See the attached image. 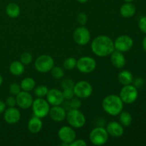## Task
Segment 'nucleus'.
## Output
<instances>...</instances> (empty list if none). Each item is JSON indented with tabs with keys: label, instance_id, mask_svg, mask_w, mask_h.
Here are the masks:
<instances>
[{
	"label": "nucleus",
	"instance_id": "b1692460",
	"mask_svg": "<svg viewBox=\"0 0 146 146\" xmlns=\"http://www.w3.org/2000/svg\"><path fill=\"white\" fill-rule=\"evenodd\" d=\"M20 86H21V88L22 91L30 92V91H33L34 89V88H35L36 82L32 78H31V77H27V78H24L21 81Z\"/></svg>",
	"mask_w": 146,
	"mask_h": 146
},
{
	"label": "nucleus",
	"instance_id": "a878e982",
	"mask_svg": "<svg viewBox=\"0 0 146 146\" xmlns=\"http://www.w3.org/2000/svg\"><path fill=\"white\" fill-rule=\"evenodd\" d=\"M48 87L44 85H40L34 89V94L37 98H44L46 96L48 91Z\"/></svg>",
	"mask_w": 146,
	"mask_h": 146
},
{
	"label": "nucleus",
	"instance_id": "c9c22d12",
	"mask_svg": "<svg viewBox=\"0 0 146 146\" xmlns=\"http://www.w3.org/2000/svg\"><path fill=\"white\" fill-rule=\"evenodd\" d=\"M5 104L8 107H15L17 105V101H16V97L14 96H10L7 97L6 99Z\"/></svg>",
	"mask_w": 146,
	"mask_h": 146
},
{
	"label": "nucleus",
	"instance_id": "0eeeda50",
	"mask_svg": "<svg viewBox=\"0 0 146 146\" xmlns=\"http://www.w3.org/2000/svg\"><path fill=\"white\" fill-rule=\"evenodd\" d=\"M119 96L123 104H131L135 102L138 96V88H135L133 85L123 86L120 91Z\"/></svg>",
	"mask_w": 146,
	"mask_h": 146
},
{
	"label": "nucleus",
	"instance_id": "a19ab883",
	"mask_svg": "<svg viewBox=\"0 0 146 146\" xmlns=\"http://www.w3.org/2000/svg\"><path fill=\"white\" fill-rule=\"evenodd\" d=\"M76 1L81 4H84V3H86L88 0H76Z\"/></svg>",
	"mask_w": 146,
	"mask_h": 146
},
{
	"label": "nucleus",
	"instance_id": "f704fd0d",
	"mask_svg": "<svg viewBox=\"0 0 146 146\" xmlns=\"http://www.w3.org/2000/svg\"><path fill=\"white\" fill-rule=\"evenodd\" d=\"M138 27L140 30L144 34H146V16L142 17L138 21Z\"/></svg>",
	"mask_w": 146,
	"mask_h": 146
},
{
	"label": "nucleus",
	"instance_id": "39448f33",
	"mask_svg": "<svg viewBox=\"0 0 146 146\" xmlns=\"http://www.w3.org/2000/svg\"><path fill=\"white\" fill-rule=\"evenodd\" d=\"M32 111L35 116L44 118L48 115L50 111V104L44 98H37L34 100L32 106Z\"/></svg>",
	"mask_w": 146,
	"mask_h": 146
},
{
	"label": "nucleus",
	"instance_id": "f3484780",
	"mask_svg": "<svg viewBox=\"0 0 146 146\" xmlns=\"http://www.w3.org/2000/svg\"><path fill=\"white\" fill-rule=\"evenodd\" d=\"M106 129L108 135L115 138H119L124 133L123 126L117 121H111L108 123Z\"/></svg>",
	"mask_w": 146,
	"mask_h": 146
},
{
	"label": "nucleus",
	"instance_id": "f8f14e48",
	"mask_svg": "<svg viewBox=\"0 0 146 146\" xmlns=\"http://www.w3.org/2000/svg\"><path fill=\"white\" fill-rule=\"evenodd\" d=\"M58 136L61 142L66 143L70 146V144L76 138V133L74 128H72L71 126L65 125V126L60 128V129L58 130Z\"/></svg>",
	"mask_w": 146,
	"mask_h": 146
},
{
	"label": "nucleus",
	"instance_id": "9d476101",
	"mask_svg": "<svg viewBox=\"0 0 146 146\" xmlns=\"http://www.w3.org/2000/svg\"><path fill=\"white\" fill-rule=\"evenodd\" d=\"M73 38L78 45L85 46L91 41V33L86 27L81 26L76 29L74 31Z\"/></svg>",
	"mask_w": 146,
	"mask_h": 146
},
{
	"label": "nucleus",
	"instance_id": "cd10ccee",
	"mask_svg": "<svg viewBox=\"0 0 146 146\" xmlns=\"http://www.w3.org/2000/svg\"><path fill=\"white\" fill-rule=\"evenodd\" d=\"M50 71H51L52 76L56 79H61L64 76V70L60 66H54Z\"/></svg>",
	"mask_w": 146,
	"mask_h": 146
},
{
	"label": "nucleus",
	"instance_id": "ddd939ff",
	"mask_svg": "<svg viewBox=\"0 0 146 146\" xmlns=\"http://www.w3.org/2000/svg\"><path fill=\"white\" fill-rule=\"evenodd\" d=\"M17 105L22 109H27L31 108L32 106L33 96L29 92L21 90L17 96H16Z\"/></svg>",
	"mask_w": 146,
	"mask_h": 146
},
{
	"label": "nucleus",
	"instance_id": "4be33fe9",
	"mask_svg": "<svg viewBox=\"0 0 146 146\" xmlns=\"http://www.w3.org/2000/svg\"><path fill=\"white\" fill-rule=\"evenodd\" d=\"M25 70L24 65L20 61H14L9 66V71L12 75L19 76L23 74Z\"/></svg>",
	"mask_w": 146,
	"mask_h": 146
},
{
	"label": "nucleus",
	"instance_id": "e433bc0d",
	"mask_svg": "<svg viewBox=\"0 0 146 146\" xmlns=\"http://www.w3.org/2000/svg\"><path fill=\"white\" fill-rule=\"evenodd\" d=\"M133 86L135 88H140L143 86L144 84H145V81H144V79L142 77H137L136 78L133 79Z\"/></svg>",
	"mask_w": 146,
	"mask_h": 146
},
{
	"label": "nucleus",
	"instance_id": "aec40b11",
	"mask_svg": "<svg viewBox=\"0 0 146 146\" xmlns=\"http://www.w3.org/2000/svg\"><path fill=\"white\" fill-rule=\"evenodd\" d=\"M136 11V8L132 2H125L120 8L121 15L124 18H131L133 17Z\"/></svg>",
	"mask_w": 146,
	"mask_h": 146
},
{
	"label": "nucleus",
	"instance_id": "7c9ffc66",
	"mask_svg": "<svg viewBox=\"0 0 146 146\" xmlns=\"http://www.w3.org/2000/svg\"><path fill=\"white\" fill-rule=\"evenodd\" d=\"M74 82L70 78H64L61 82V87L63 89H68V88H74Z\"/></svg>",
	"mask_w": 146,
	"mask_h": 146
},
{
	"label": "nucleus",
	"instance_id": "9b49d317",
	"mask_svg": "<svg viewBox=\"0 0 146 146\" xmlns=\"http://www.w3.org/2000/svg\"><path fill=\"white\" fill-rule=\"evenodd\" d=\"M113 42L115 50L122 53L130 51L133 46V40L128 35L119 36Z\"/></svg>",
	"mask_w": 146,
	"mask_h": 146
},
{
	"label": "nucleus",
	"instance_id": "412c9836",
	"mask_svg": "<svg viewBox=\"0 0 146 146\" xmlns=\"http://www.w3.org/2000/svg\"><path fill=\"white\" fill-rule=\"evenodd\" d=\"M118 80L120 84H122L123 86L129 85L133 83V76L132 73L128 70H123L118 74Z\"/></svg>",
	"mask_w": 146,
	"mask_h": 146
},
{
	"label": "nucleus",
	"instance_id": "c756f323",
	"mask_svg": "<svg viewBox=\"0 0 146 146\" xmlns=\"http://www.w3.org/2000/svg\"><path fill=\"white\" fill-rule=\"evenodd\" d=\"M9 91L11 95L16 96L21 91V86L18 83H12L9 87Z\"/></svg>",
	"mask_w": 146,
	"mask_h": 146
},
{
	"label": "nucleus",
	"instance_id": "f03ea898",
	"mask_svg": "<svg viewBox=\"0 0 146 146\" xmlns=\"http://www.w3.org/2000/svg\"><path fill=\"white\" fill-rule=\"evenodd\" d=\"M102 107L107 114L112 116H116L119 115L123 109V102L119 96L110 94L104 98Z\"/></svg>",
	"mask_w": 146,
	"mask_h": 146
},
{
	"label": "nucleus",
	"instance_id": "7ed1b4c3",
	"mask_svg": "<svg viewBox=\"0 0 146 146\" xmlns=\"http://www.w3.org/2000/svg\"><path fill=\"white\" fill-rule=\"evenodd\" d=\"M67 122L74 128H81L86 124V116L79 109H70L67 111Z\"/></svg>",
	"mask_w": 146,
	"mask_h": 146
},
{
	"label": "nucleus",
	"instance_id": "20e7f679",
	"mask_svg": "<svg viewBox=\"0 0 146 146\" xmlns=\"http://www.w3.org/2000/svg\"><path fill=\"white\" fill-rule=\"evenodd\" d=\"M54 66L55 64L54 58L48 54H42L39 56L34 62L36 70L41 74L49 72Z\"/></svg>",
	"mask_w": 146,
	"mask_h": 146
},
{
	"label": "nucleus",
	"instance_id": "393cba45",
	"mask_svg": "<svg viewBox=\"0 0 146 146\" xmlns=\"http://www.w3.org/2000/svg\"><path fill=\"white\" fill-rule=\"evenodd\" d=\"M120 123L123 126L128 127L131 125L133 121V117L131 114L128 111H121L119 114Z\"/></svg>",
	"mask_w": 146,
	"mask_h": 146
},
{
	"label": "nucleus",
	"instance_id": "5701e85b",
	"mask_svg": "<svg viewBox=\"0 0 146 146\" xmlns=\"http://www.w3.org/2000/svg\"><path fill=\"white\" fill-rule=\"evenodd\" d=\"M6 13L10 18H17L21 13L20 7L14 2L9 3L6 7Z\"/></svg>",
	"mask_w": 146,
	"mask_h": 146
},
{
	"label": "nucleus",
	"instance_id": "6ab92c4d",
	"mask_svg": "<svg viewBox=\"0 0 146 146\" xmlns=\"http://www.w3.org/2000/svg\"><path fill=\"white\" fill-rule=\"evenodd\" d=\"M27 127H28L29 131L31 133H38L41 131L43 128V123L41 118L34 115L29 121Z\"/></svg>",
	"mask_w": 146,
	"mask_h": 146
},
{
	"label": "nucleus",
	"instance_id": "72a5a7b5",
	"mask_svg": "<svg viewBox=\"0 0 146 146\" xmlns=\"http://www.w3.org/2000/svg\"><path fill=\"white\" fill-rule=\"evenodd\" d=\"M70 106H71V108H74V109H79L81 106V101H80L79 98H73L69 101Z\"/></svg>",
	"mask_w": 146,
	"mask_h": 146
},
{
	"label": "nucleus",
	"instance_id": "2f4dec72",
	"mask_svg": "<svg viewBox=\"0 0 146 146\" xmlns=\"http://www.w3.org/2000/svg\"><path fill=\"white\" fill-rule=\"evenodd\" d=\"M63 96H64V100L66 101H70L74 97V92L73 88H68V89H63L62 91Z\"/></svg>",
	"mask_w": 146,
	"mask_h": 146
},
{
	"label": "nucleus",
	"instance_id": "6e6552de",
	"mask_svg": "<svg viewBox=\"0 0 146 146\" xmlns=\"http://www.w3.org/2000/svg\"><path fill=\"white\" fill-rule=\"evenodd\" d=\"M74 95L78 98H87L91 96L93 93V87L89 82L86 81H80L74 84Z\"/></svg>",
	"mask_w": 146,
	"mask_h": 146
},
{
	"label": "nucleus",
	"instance_id": "ea45409f",
	"mask_svg": "<svg viewBox=\"0 0 146 146\" xmlns=\"http://www.w3.org/2000/svg\"><path fill=\"white\" fill-rule=\"evenodd\" d=\"M142 46H143V50L146 52V36L143 38V40Z\"/></svg>",
	"mask_w": 146,
	"mask_h": 146
},
{
	"label": "nucleus",
	"instance_id": "37998d69",
	"mask_svg": "<svg viewBox=\"0 0 146 146\" xmlns=\"http://www.w3.org/2000/svg\"><path fill=\"white\" fill-rule=\"evenodd\" d=\"M124 1H125V2H133L134 0H124Z\"/></svg>",
	"mask_w": 146,
	"mask_h": 146
},
{
	"label": "nucleus",
	"instance_id": "dca6fc26",
	"mask_svg": "<svg viewBox=\"0 0 146 146\" xmlns=\"http://www.w3.org/2000/svg\"><path fill=\"white\" fill-rule=\"evenodd\" d=\"M66 111L64 107L61 106H54L50 108L48 115L53 121L56 122H61L66 119Z\"/></svg>",
	"mask_w": 146,
	"mask_h": 146
},
{
	"label": "nucleus",
	"instance_id": "1a4fd4ad",
	"mask_svg": "<svg viewBox=\"0 0 146 146\" xmlns=\"http://www.w3.org/2000/svg\"><path fill=\"white\" fill-rule=\"evenodd\" d=\"M96 61L91 56H83L77 60L76 68L82 74H90L96 68Z\"/></svg>",
	"mask_w": 146,
	"mask_h": 146
},
{
	"label": "nucleus",
	"instance_id": "c85d7f7f",
	"mask_svg": "<svg viewBox=\"0 0 146 146\" xmlns=\"http://www.w3.org/2000/svg\"><path fill=\"white\" fill-rule=\"evenodd\" d=\"M19 61L25 65H29L33 61V56L30 52H24L20 56Z\"/></svg>",
	"mask_w": 146,
	"mask_h": 146
},
{
	"label": "nucleus",
	"instance_id": "2eb2a0df",
	"mask_svg": "<svg viewBox=\"0 0 146 146\" xmlns=\"http://www.w3.org/2000/svg\"><path fill=\"white\" fill-rule=\"evenodd\" d=\"M21 118V112L16 107H9L4 112V119L7 123L15 124Z\"/></svg>",
	"mask_w": 146,
	"mask_h": 146
},
{
	"label": "nucleus",
	"instance_id": "423d86ee",
	"mask_svg": "<svg viewBox=\"0 0 146 146\" xmlns=\"http://www.w3.org/2000/svg\"><path fill=\"white\" fill-rule=\"evenodd\" d=\"M108 132L104 127H96L91 131L89 139L91 143L94 145H103L106 143L108 139Z\"/></svg>",
	"mask_w": 146,
	"mask_h": 146
},
{
	"label": "nucleus",
	"instance_id": "58836bf2",
	"mask_svg": "<svg viewBox=\"0 0 146 146\" xmlns=\"http://www.w3.org/2000/svg\"><path fill=\"white\" fill-rule=\"evenodd\" d=\"M6 109H7V105H6L5 102L0 100V114L3 113Z\"/></svg>",
	"mask_w": 146,
	"mask_h": 146
},
{
	"label": "nucleus",
	"instance_id": "c03bdc74",
	"mask_svg": "<svg viewBox=\"0 0 146 146\" xmlns=\"http://www.w3.org/2000/svg\"><path fill=\"white\" fill-rule=\"evenodd\" d=\"M47 1H52V0H47Z\"/></svg>",
	"mask_w": 146,
	"mask_h": 146
},
{
	"label": "nucleus",
	"instance_id": "bb28decb",
	"mask_svg": "<svg viewBox=\"0 0 146 146\" xmlns=\"http://www.w3.org/2000/svg\"><path fill=\"white\" fill-rule=\"evenodd\" d=\"M76 64L77 60L75 58L73 57H68V58H66L64 61V68L66 70H72L74 68H76Z\"/></svg>",
	"mask_w": 146,
	"mask_h": 146
},
{
	"label": "nucleus",
	"instance_id": "79ce46f5",
	"mask_svg": "<svg viewBox=\"0 0 146 146\" xmlns=\"http://www.w3.org/2000/svg\"><path fill=\"white\" fill-rule=\"evenodd\" d=\"M2 84H3V77L1 76V75L0 74V86H1Z\"/></svg>",
	"mask_w": 146,
	"mask_h": 146
},
{
	"label": "nucleus",
	"instance_id": "473e14b6",
	"mask_svg": "<svg viewBox=\"0 0 146 146\" xmlns=\"http://www.w3.org/2000/svg\"><path fill=\"white\" fill-rule=\"evenodd\" d=\"M77 22L81 26H84L88 21V17L84 12H81L77 15L76 17Z\"/></svg>",
	"mask_w": 146,
	"mask_h": 146
},
{
	"label": "nucleus",
	"instance_id": "4c0bfd02",
	"mask_svg": "<svg viewBox=\"0 0 146 146\" xmlns=\"http://www.w3.org/2000/svg\"><path fill=\"white\" fill-rule=\"evenodd\" d=\"M70 146H87V143L82 139H75L70 144Z\"/></svg>",
	"mask_w": 146,
	"mask_h": 146
},
{
	"label": "nucleus",
	"instance_id": "f257e3e1",
	"mask_svg": "<svg viewBox=\"0 0 146 146\" xmlns=\"http://www.w3.org/2000/svg\"><path fill=\"white\" fill-rule=\"evenodd\" d=\"M91 48L93 53L98 57L110 56L115 50L113 41L106 35H100L94 38L91 41Z\"/></svg>",
	"mask_w": 146,
	"mask_h": 146
},
{
	"label": "nucleus",
	"instance_id": "4468645a",
	"mask_svg": "<svg viewBox=\"0 0 146 146\" xmlns=\"http://www.w3.org/2000/svg\"><path fill=\"white\" fill-rule=\"evenodd\" d=\"M46 97L48 104L52 106H61L64 101L62 91L57 88H51L48 90V94Z\"/></svg>",
	"mask_w": 146,
	"mask_h": 146
},
{
	"label": "nucleus",
	"instance_id": "a211bd4d",
	"mask_svg": "<svg viewBox=\"0 0 146 146\" xmlns=\"http://www.w3.org/2000/svg\"><path fill=\"white\" fill-rule=\"evenodd\" d=\"M110 56H111V64L115 68H121L125 65L126 60H125V56L122 52L114 50Z\"/></svg>",
	"mask_w": 146,
	"mask_h": 146
}]
</instances>
